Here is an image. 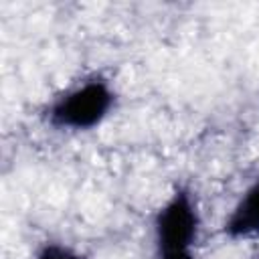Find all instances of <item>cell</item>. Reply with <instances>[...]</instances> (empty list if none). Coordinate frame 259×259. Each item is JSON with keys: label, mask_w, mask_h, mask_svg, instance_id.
<instances>
[{"label": "cell", "mask_w": 259, "mask_h": 259, "mask_svg": "<svg viewBox=\"0 0 259 259\" xmlns=\"http://www.w3.org/2000/svg\"><path fill=\"white\" fill-rule=\"evenodd\" d=\"M111 105L113 93L109 85L105 81L93 79L59 97L49 111V119L57 127L91 130L107 115Z\"/></svg>", "instance_id": "1"}, {"label": "cell", "mask_w": 259, "mask_h": 259, "mask_svg": "<svg viewBox=\"0 0 259 259\" xmlns=\"http://www.w3.org/2000/svg\"><path fill=\"white\" fill-rule=\"evenodd\" d=\"M198 212L188 190L178 188L156 217V243L162 253L188 251L198 235Z\"/></svg>", "instance_id": "2"}, {"label": "cell", "mask_w": 259, "mask_h": 259, "mask_svg": "<svg viewBox=\"0 0 259 259\" xmlns=\"http://www.w3.org/2000/svg\"><path fill=\"white\" fill-rule=\"evenodd\" d=\"M225 233L233 239L251 237L259 233V182L249 186L231 217L225 223Z\"/></svg>", "instance_id": "3"}, {"label": "cell", "mask_w": 259, "mask_h": 259, "mask_svg": "<svg viewBox=\"0 0 259 259\" xmlns=\"http://www.w3.org/2000/svg\"><path fill=\"white\" fill-rule=\"evenodd\" d=\"M36 259H81L77 253H73L69 247H63V245H57V243H49L45 245Z\"/></svg>", "instance_id": "4"}, {"label": "cell", "mask_w": 259, "mask_h": 259, "mask_svg": "<svg viewBox=\"0 0 259 259\" xmlns=\"http://www.w3.org/2000/svg\"><path fill=\"white\" fill-rule=\"evenodd\" d=\"M160 259H196L192 255V251H172V253H162Z\"/></svg>", "instance_id": "5"}]
</instances>
